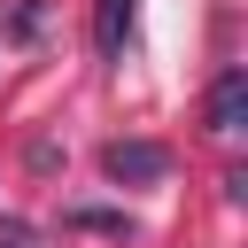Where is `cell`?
Returning a JSON list of instances; mask_svg holds the SVG:
<instances>
[{"label": "cell", "instance_id": "1", "mask_svg": "<svg viewBox=\"0 0 248 248\" xmlns=\"http://www.w3.org/2000/svg\"><path fill=\"white\" fill-rule=\"evenodd\" d=\"M101 163H108V178H124V186H155V178L170 170V155H163L155 140H116Z\"/></svg>", "mask_w": 248, "mask_h": 248}, {"label": "cell", "instance_id": "2", "mask_svg": "<svg viewBox=\"0 0 248 248\" xmlns=\"http://www.w3.org/2000/svg\"><path fill=\"white\" fill-rule=\"evenodd\" d=\"M240 108H248V78H240V70H225V78L209 85V132H217V140H232V132H240Z\"/></svg>", "mask_w": 248, "mask_h": 248}, {"label": "cell", "instance_id": "3", "mask_svg": "<svg viewBox=\"0 0 248 248\" xmlns=\"http://www.w3.org/2000/svg\"><path fill=\"white\" fill-rule=\"evenodd\" d=\"M124 23H132V0H101V46L108 54L124 46Z\"/></svg>", "mask_w": 248, "mask_h": 248}]
</instances>
